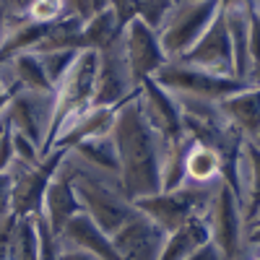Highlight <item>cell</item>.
Wrapping results in <instances>:
<instances>
[{"instance_id":"13","label":"cell","mask_w":260,"mask_h":260,"mask_svg":"<svg viewBox=\"0 0 260 260\" xmlns=\"http://www.w3.org/2000/svg\"><path fill=\"white\" fill-rule=\"evenodd\" d=\"M73 177H76V169H73V161L68 156V148H65V156H62L60 167L55 169L52 180L47 182L45 198H42V213H39L55 234L81 211Z\"/></svg>"},{"instance_id":"29","label":"cell","mask_w":260,"mask_h":260,"mask_svg":"<svg viewBox=\"0 0 260 260\" xmlns=\"http://www.w3.org/2000/svg\"><path fill=\"white\" fill-rule=\"evenodd\" d=\"M185 260H224V255H221L219 250H216V245L208 240V242H203L198 250H192Z\"/></svg>"},{"instance_id":"9","label":"cell","mask_w":260,"mask_h":260,"mask_svg":"<svg viewBox=\"0 0 260 260\" xmlns=\"http://www.w3.org/2000/svg\"><path fill=\"white\" fill-rule=\"evenodd\" d=\"M0 122L11 133L26 136L31 143L39 146V151H45V141H47L50 122H52V91L21 89L11 94L8 104L0 112Z\"/></svg>"},{"instance_id":"17","label":"cell","mask_w":260,"mask_h":260,"mask_svg":"<svg viewBox=\"0 0 260 260\" xmlns=\"http://www.w3.org/2000/svg\"><path fill=\"white\" fill-rule=\"evenodd\" d=\"M71 159L76 161L78 169L89 172V175L112 182L122 190L120 185V164H117V151L112 143V136H96V138H86L78 141L76 146L68 148Z\"/></svg>"},{"instance_id":"25","label":"cell","mask_w":260,"mask_h":260,"mask_svg":"<svg viewBox=\"0 0 260 260\" xmlns=\"http://www.w3.org/2000/svg\"><path fill=\"white\" fill-rule=\"evenodd\" d=\"M78 52L81 50H52V52H34V55L39 57V65H42V71H45L50 86H55L65 73H68V68L78 57Z\"/></svg>"},{"instance_id":"16","label":"cell","mask_w":260,"mask_h":260,"mask_svg":"<svg viewBox=\"0 0 260 260\" xmlns=\"http://www.w3.org/2000/svg\"><path fill=\"white\" fill-rule=\"evenodd\" d=\"M115 112H117V107H96V104L76 112L73 117H68L57 127L47 154L52 148H71V146H76L78 141H86V138L110 136V130L115 125Z\"/></svg>"},{"instance_id":"3","label":"cell","mask_w":260,"mask_h":260,"mask_svg":"<svg viewBox=\"0 0 260 260\" xmlns=\"http://www.w3.org/2000/svg\"><path fill=\"white\" fill-rule=\"evenodd\" d=\"M71 156V154H68ZM73 161V159H71ZM73 169H76V177H73V185H76V195H78V203H81V211L89 216V219L104 232V234H115L127 219H133L138 213V208L133 206V201L127 195L112 185V182H104L89 172H83L76 167L73 161Z\"/></svg>"},{"instance_id":"22","label":"cell","mask_w":260,"mask_h":260,"mask_svg":"<svg viewBox=\"0 0 260 260\" xmlns=\"http://www.w3.org/2000/svg\"><path fill=\"white\" fill-rule=\"evenodd\" d=\"M81 29L83 18L76 13H65L57 21H52L47 34L31 52H52V50H81Z\"/></svg>"},{"instance_id":"33","label":"cell","mask_w":260,"mask_h":260,"mask_svg":"<svg viewBox=\"0 0 260 260\" xmlns=\"http://www.w3.org/2000/svg\"><path fill=\"white\" fill-rule=\"evenodd\" d=\"M8 99H11V91L6 89L3 83H0V112H3V107L8 104Z\"/></svg>"},{"instance_id":"20","label":"cell","mask_w":260,"mask_h":260,"mask_svg":"<svg viewBox=\"0 0 260 260\" xmlns=\"http://www.w3.org/2000/svg\"><path fill=\"white\" fill-rule=\"evenodd\" d=\"M182 185H198V187H208L213 182H219L224 177V164L221 156L213 148L195 143L190 138V146L185 151V164H182Z\"/></svg>"},{"instance_id":"35","label":"cell","mask_w":260,"mask_h":260,"mask_svg":"<svg viewBox=\"0 0 260 260\" xmlns=\"http://www.w3.org/2000/svg\"><path fill=\"white\" fill-rule=\"evenodd\" d=\"M219 3H221V6H229V3H234V0H219Z\"/></svg>"},{"instance_id":"36","label":"cell","mask_w":260,"mask_h":260,"mask_svg":"<svg viewBox=\"0 0 260 260\" xmlns=\"http://www.w3.org/2000/svg\"><path fill=\"white\" fill-rule=\"evenodd\" d=\"M29 3H31V0H24V11H26V6H29Z\"/></svg>"},{"instance_id":"12","label":"cell","mask_w":260,"mask_h":260,"mask_svg":"<svg viewBox=\"0 0 260 260\" xmlns=\"http://www.w3.org/2000/svg\"><path fill=\"white\" fill-rule=\"evenodd\" d=\"M192 68H201L206 73H216V76H229L234 78V57H232V42H229V31L224 24V13L219 11L216 18L208 24V29L201 34V39L177 60Z\"/></svg>"},{"instance_id":"26","label":"cell","mask_w":260,"mask_h":260,"mask_svg":"<svg viewBox=\"0 0 260 260\" xmlns=\"http://www.w3.org/2000/svg\"><path fill=\"white\" fill-rule=\"evenodd\" d=\"M65 13H68L65 0H31L24 11V16L29 21H37V24H52V21H57Z\"/></svg>"},{"instance_id":"19","label":"cell","mask_w":260,"mask_h":260,"mask_svg":"<svg viewBox=\"0 0 260 260\" xmlns=\"http://www.w3.org/2000/svg\"><path fill=\"white\" fill-rule=\"evenodd\" d=\"M219 112L226 117L232 127H237L240 133L257 143L260 136V107H257V86H247V89L224 96L221 102H216Z\"/></svg>"},{"instance_id":"21","label":"cell","mask_w":260,"mask_h":260,"mask_svg":"<svg viewBox=\"0 0 260 260\" xmlns=\"http://www.w3.org/2000/svg\"><path fill=\"white\" fill-rule=\"evenodd\" d=\"M203 242H208L206 221L203 219H190L182 226L167 232L161 252H159V260H185L192 250H198Z\"/></svg>"},{"instance_id":"23","label":"cell","mask_w":260,"mask_h":260,"mask_svg":"<svg viewBox=\"0 0 260 260\" xmlns=\"http://www.w3.org/2000/svg\"><path fill=\"white\" fill-rule=\"evenodd\" d=\"M120 34L117 26V18L112 13V8H104L91 13L89 18L83 21V29H81V50H104L107 45H112Z\"/></svg>"},{"instance_id":"11","label":"cell","mask_w":260,"mask_h":260,"mask_svg":"<svg viewBox=\"0 0 260 260\" xmlns=\"http://www.w3.org/2000/svg\"><path fill=\"white\" fill-rule=\"evenodd\" d=\"M138 91V86L130 76L127 60L120 45V34L112 45L99 50V68H96V83H94V104L96 107H120L125 99H130Z\"/></svg>"},{"instance_id":"31","label":"cell","mask_w":260,"mask_h":260,"mask_svg":"<svg viewBox=\"0 0 260 260\" xmlns=\"http://www.w3.org/2000/svg\"><path fill=\"white\" fill-rule=\"evenodd\" d=\"M65 3H68V13H76V16H81L83 21L94 13L89 0H65Z\"/></svg>"},{"instance_id":"7","label":"cell","mask_w":260,"mask_h":260,"mask_svg":"<svg viewBox=\"0 0 260 260\" xmlns=\"http://www.w3.org/2000/svg\"><path fill=\"white\" fill-rule=\"evenodd\" d=\"M65 156V148H52L37 164H11V211L13 216H39L42 198H45L47 182L52 180L55 169Z\"/></svg>"},{"instance_id":"8","label":"cell","mask_w":260,"mask_h":260,"mask_svg":"<svg viewBox=\"0 0 260 260\" xmlns=\"http://www.w3.org/2000/svg\"><path fill=\"white\" fill-rule=\"evenodd\" d=\"M203 221L208 226V240L224 255V260H234L242 250H247V247H242L240 201H237L234 190L224 180H219L213 185Z\"/></svg>"},{"instance_id":"18","label":"cell","mask_w":260,"mask_h":260,"mask_svg":"<svg viewBox=\"0 0 260 260\" xmlns=\"http://www.w3.org/2000/svg\"><path fill=\"white\" fill-rule=\"evenodd\" d=\"M55 237H57V247L83 250V252H89L99 260H120L115 247H112L110 234H104L83 211H78Z\"/></svg>"},{"instance_id":"4","label":"cell","mask_w":260,"mask_h":260,"mask_svg":"<svg viewBox=\"0 0 260 260\" xmlns=\"http://www.w3.org/2000/svg\"><path fill=\"white\" fill-rule=\"evenodd\" d=\"M219 11H221L219 0H187V3L172 6L156 29L159 45L167 60H180L201 39V34L208 29V24Z\"/></svg>"},{"instance_id":"6","label":"cell","mask_w":260,"mask_h":260,"mask_svg":"<svg viewBox=\"0 0 260 260\" xmlns=\"http://www.w3.org/2000/svg\"><path fill=\"white\" fill-rule=\"evenodd\" d=\"M154 81L161 89H167L172 96H192V99H206V102H221L224 96L252 86L240 78L206 73L201 68H192V65H185L177 60H169L167 65H161Z\"/></svg>"},{"instance_id":"30","label":"cell","mask_w":260,"mask_h":260,"mask_svg":"<svg viewBox=\"0 0 260 260\" xmlns=\"http://www.w3.org/2000/svg\"><path fill=\"white\" fill-rule=\"evenodd\" d=\"M11 221H13V216L8 221L0 224V260H13L11 255V245H8V237H11Z\"/></svg>"},{"instance_id":"27","label":"cell","mask_w":260,"mask_h":260,"mask_svg":"<svg viewBox=\"0 0 260 260\" xmlns=\"http://www.w3.org/2000/svg\"><path fill=\"white\" fill-rule=\"evenodd\" d=\"M11 143H13V161H18V164H37L42 159L39 146L31 143L26 136L11 133Z\"/></svg>"},{"instance_id":"37","label":"cell","mask_w":260,"mask_h":260,"mask_svg":"<svg viewBox=\"0 0 260 260\" xmlns=\"http://www.w3.org/2000/svg\"><path fill=\"white\" fill-rule=\"evenodd\" d=\"M172 3H187V0H172Z\"/></svg>"},{"instance_id":"1","label":"cell","mask_w":260,"mask_h":260,"mask_svg":"<svg viewBox=\"0 0 260 260\" xmlns=\"http://www.w3.org/2000/svg\"><path fill=\"white\" fill-rule=\"evenodd\" d=\"M110 136L117 151L122 192L130 201L159 192L161 190V151L167 141L143 117L136 94L117 107Z\"/></svg>"},{"instance_id":"34","label":"cell","mask_w":260,"mask_h":260,"mask_svg":"<svg viewBox=\"0 0 260 260\" xmlns=\"http://www.w3.org/2000/svg\"><path fill=\"white\" fill-rule=\"evenodd\" d=\"M91 3V11L96 13V11H104V8H110V0H89Z\"/></svg>"},{"instance_id":"2","label":"cell","mask_w":260,"mask_h":260,"mask_svg":"<svg viewBox=\"0 0 260 260\" xmlns=\"http://www.w3.org/2000/svg\"><path fill=\"white\" fill-rule=\"evenodd\" d=\"M96 68H99V52L94 50H81L78 57L73 60V65L68 68L55 86H52V122H50V133L45 141V151L42 156L47 154V148L57 133V127L73 117L76 112L86 110V107L94 104V83H96Z\"/></svg>"},{"instance_id":"15","label":"cell","mask_w":260,"mask_h":260,"mask_svg":"<svg viewBox=\"0 0 260 260\" xmlns=\"http://www.w3.org/2000/svg\"><path fill=\"white\" fill-rule=\"evenodd\" d=\"M136 99H138V107H141L143 117L148 120V125L154 127L164 141H172V138L182 136L180 104L167 89H161L154 78L141 81L138 91H136Z\"/></svg>"},{"instance_id":"28","label":"cell","mask_w":260,"mask_h":260,"mask_svg":"<svg viewBox=\"0 0 260 260\" xmlns=\"http://www.w3.org/2000/svg\"><path fill=\"white\" fill-rule=\"evenodd\" d=\"M11 185H13L11 172H3V175H0V224L8 221L13 216V211H11Z\"/></svg>"},{"instance_id":"24","label":"cell","mask_w":260,"mask_h":260,"mask_svg":"<svg viewBox=\"0 0 260 260\" xmlns=\"http://www.w3.org/2000/svg\"><path fill=\"white\" fill-rule=\"evenodd\" d=\"M8 245H11L13 260H39L37 216H13Z\"/></svg>"},{"instance_id":"32","label":"cell","mask_w":260,"mask_h":260,"mask_svg":"<svg viewBox=\"0 0 260 260\" xmlns=\"http://www.w3.org/2000/svg\"><path fill=\"white\" fill-rule=\"evenodd\" d=\"M57 260H99L83 250H71V247H57Z\"/></svg>"},{"instance_id":"10","label":"cell","mask_w":260,"mask_h":260,"mask_svg":"<svg viewBox=\"0 0 260 260\" xmlns=\"http://www.w3.org/2000/svg\"><path fill=\"white\" fill-rule=\"evenodd\" d=\"M120 45H122V52H125L127 68H130L136 86H141V81L146 78H154L161 65L169 62L159 45L156 29H151L141 18L127 21L120 29Z\"/></svg>"},{"instance_id":"5","label":"cell","mask_w":260,"mask_h":260,"mask_svg":"<svg viewBox=\"0 0 260 260\" xmlns=\"http://www.w3.org/2000/svg\"><path fill=\"white\" fill-rule=\"evenodd\" d=\"M216 185V182H213ZM213 185L208 187H198V185H180L175 190H159L154 195H143V198H136L133 206L148 216L159 229L172 232L182 226L190 219H203Z\"/></svg>"},{"instance_id":"14","label":"cell","mask_w":260,"mask_h":260,"mask_svg":"<svg viewBox=\"0 0 260 260\" xmlns=\"http://www.w3.org/2000/svg\"><path fill=\"white\" fill-rule=\"evenodd\" d=\"M164 237H167V232L159 229L148 216H143L138 211L110 240H112V247L120 260H159Z\"/></svg>"}]
</instances>
